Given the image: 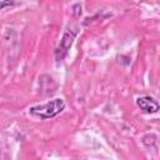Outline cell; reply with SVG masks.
Masks as SVG:
<instances>
[{
  "instance_id": "cell-2",
  "label": "cell",
  "mask_w": 160,
  "mask_h": 160,
  "mask_svg": "<svg viewBox=\"0 0 160 160\" xmlns=\"http://www.w3.org/2000/svg\"><path fill=\"white\" fill-rule=\"evenodd\" d=\"M78 32H79L78 28L66 29V31L64 32V35H62L59 45H58V48L55 49V59H56V61H61V60L65 59V56L68 55L70 48L74 44L75 38L78 36Z\"/></svg>"
},
{
  "instance_id": "cell-1",
  "label": "cell",
  "mask_w": 160,
  "mask_h": 160,
  "mask_svg": "<svg viewBox=\"0 0 160 160\" xmlns=\"http://www.w3.org/2000/svg\"><path fill=\"white\" fill-rule=\"evenodd\" d=\"M65 109V101L61 98H55L50 101H46L44 104H39V105H34L29 109V112L32 116L40 118L42 120L46 119H51L55 118L56 115H59L60 112H62Z\"/></svg>"
},
{
  "instance_id": "cell-4",
  "label": "cell",
  "mask_w": 160,
  "mask_h": 160,
  "mask_svg": "<svg viewBox=\"0 0 160 160\" xmlns=\"http://www.w3.org/2000/svg\"><path fill=\"white\" fill-rule=\"evenodd\" d=\"M16 2L15 1H11V0H0V10L5 9V8H9V6H14Z\"/></svg>"
},
{
  "instance_id": "cell-3",
  "label": "cell",
  "mask_w": 160,
  "mask_h": 160,
  "mask_svg": "<svg viewBox=\"0 0 160 160\" xmlns=\"http://www.w3.org/2000/svg\"><path fill=\"white\" fill-rule=\"evenodd\" d=\"M136 105L140 108V110L144 112V114H155L159 111V102L149 96V95H144V96H140L136 99Z\"/></svg>"
}]
</instances>
